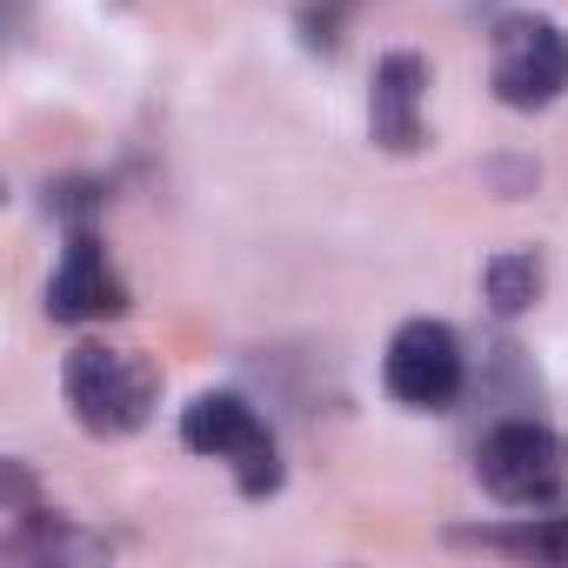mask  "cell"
Returning a JSON list of instances; mask_svg holds the SVG:
<instances>
[{"label":"cell","mask_w":568,"mask_h":568,"mask_svg":"<svg viewBox=\"0 0 568 568\" xmlns=\"http://www.w3.org/2000/svg\"><path fill=\"white\" fill-rule=\"evenodd\" d=\"M61 395H68V415H74L94 442H121V435H141V428L154 422L161 375H154V362L134 355V348L81 342V348H68V362H61Z\"/></svg>","instance_id":"cell-1"},{"label":"cell","mask_w":568,"mask_h":568,"mask_svg":"<svg viewBox=\"0 0 568 568\" xmlns=\"http://www.w3.org/2000/svg\"><path fill=\"white\" fill-rule=\"evenodd\" d=\"M181 448L201 455V462H221L247 501H267V495H281V481H288L267 415L241 388H201L181 408Z\"/></svg>","instance_id":"cell-2"},{"label":"cell","mask_w":568,"mask_h":568,"mask_svg":"<svg viewBox=\"0 0 568 568\" xmlns=\"http://www.w3.org/2000/svg\"><path fill=\"white\" fill-rule=\"evenodd\" d=\"M475 481L501 508H555L568 495V442L541 415H508L475 442Z\"/></svg>","instance_id":"cell-3"},{"label":"cell","mask_w":568,"mask_h":568,"mask_svg":"<svg viewBox=\"0 0 568 568\" xmlns=\"http://www.w3.org/2000/svg\"><path fill=\"white\" fill-rule=\"evenodd\" d=\"M488 88L515 114H541L568 94V34L541 14H501L488 34Z\"/></svg>","instance_id":"cell-4"},{"label":"cell","mask_w":568,"mask_h":568,"mask_svg":"<svg viewBox=\"0 0 568 568\" xmlns=\"http://www.w3.org/2000/svg\"><path fill=\"white\" fill-rule=\"evenodd\" d=\"M0 555L28 561V568H68V561H101L108 541L74 528L41 481L28 475V462H0Z\"/></svg>","instance_id":"cell-5"},{"label":"cell","mask_w":568,"mask_h":568,"mask_svg":"<svg viewBox=\"0 0 568 568\" xmlns=\"http://www.w3.org/2000/svg\"><path fill=\"white\" fill-rule=\"evenodd\" d=\"M382 388L402 408H415V415L455 408L462 388H468V348H462V335L448 322H435V315L402 322L388 335V355H382Z\"/></svg>","instance_id":"cell-6"},{"label":"cell","mask_w":568,"mask_h":568,"mask_svg":"<svg viewBox=\"0 0 568 568\" xmlns=\"http://www.w3.org/2000/svg\"><path fill=\"white\" fill-rule=\"evenodd\" d=\"M128 315V274L114 267V254L101 247L94 227H68V247L48 274V322L61 328H94Z\"/></svg>","instance_id":"cell-7"},{"label":"cell","mask_w":568,"mask_h":568,"mask_svg":"<svg viewBox=\"0 0 568 568\" xmlns=\"http://www.w3.org/2000/svg\"><path fill=\"white\" fill-rule=\"evenodd\" d=\"M368 141L382 154H415L428 141V61L415 48H395L375 61L368 81Z\"/></svg>","instance_id":"cell-8"},{"label":"cell","mask_w":568,"mask_h":568,"mask_svg":"<svg viewBox=\"0 0 568 568\" xmlns=\"http://www.w3.org/2000/svg\"><path fill=\"white\" fill-rule=\"evenodd\" d=\"M455 548H481V555H508V561H541V568H568V515L528 508L515 521H488V528H448Z\"/></svg>","instance_id":"cell-9"},{"label":"cell","mask_w":568,"mask_h":568,"mask_svg":"<svg viewBox=\"0 0 568 568\" xmlns=\"http://www.w3.org/2000/svg\"><path fill=\"white\" fill-rule=\"evenodd\" d=\"M481 295H488V308H495L501 322L528 315V308L541 302V254H535V247H501V254H488V261H481Z\"/></svg>","instance_id":"cell-10"},{"label":"cell","mask_w":568,"mask_h":568,"mask_svg":"<svg viewBox=\"0 0 568 568\" xmlns=\"http://www.w3.org/2000/svg\"><path fill=\"white\" fill-rule=\"evenodd\" d=\"M355 14H362V0H302V14H295V28H302V48H315V54H335Z\"/></svg>","instance_id":"cell-11"},{"label":"cell","mask_w":568,"mask_h":568,"mask_svg":"<svg viewBox=\"0 0 568 568\" xmlns=\"http://www.w3.org/2000/svg\"><path fill=\"white\" fill-rule=\"evenodd\" d=\"M48 207H54L68 227H94V214L108 207V187H101V181H61V187H48Z\"/></svg>","instance_id":"cell-12"}]
</instances>
